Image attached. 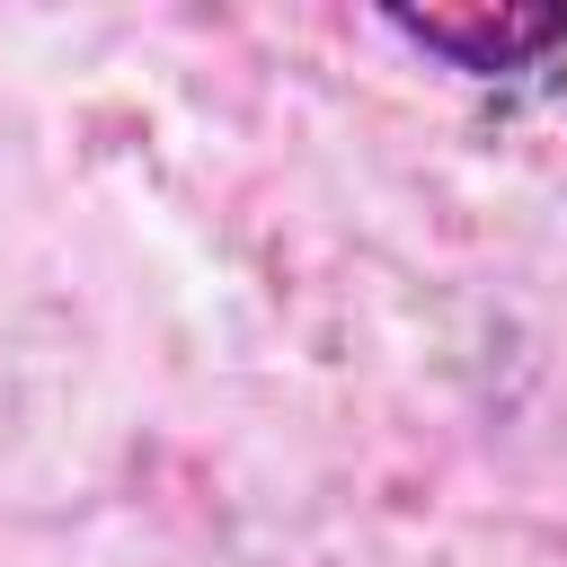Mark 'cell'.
Wrapping results in <instances>:
<instances>
[{
	"label": "cell",
	"mask_w": 567,
	"mask_h": 567,
	"mask_svg": "<svg viewBox=\"0 0 567 567\" xmlns=\"http://www.w3.org/2000/svg\"><path fill=\"white\" fill-rule=\"evenodd\" d=\"M390 35L416 53L452 62L461 80H523L567 53V9L558 0H505V9H381Z\"/></svg>",
	"instance_id": "6da1fadb"
}]
</instances>
